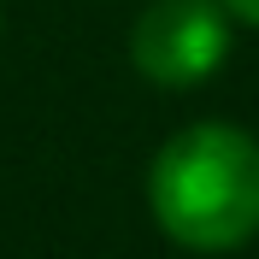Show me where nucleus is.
I'll use <instances>...</instances> for the list:
<instances>
[{
    "instance_id": "nucleus-1",
    "label": "nucleus",
    "mask_w": 259,
    "mask_h": 259,
    "mask_svg": "<svg viewBox=\"0 0 259 259\" xmlns=\"http://www.w3.org/2000/svg\"><path fill=\"white\" fill-rule=\"evenodd\" d=\"M147 212L189 253H236L259 236V136L224 118L171 130L147 165Z\"/></svg>"
},
{
    "instance_id": "nucleus-2",
    "label": "nucleus",
    "mask_w": 259,
    "mask_h": 259,
    "mask_svg": "<svg viewBox=\"0 0 259 259\" xmlns=\"http://www.w3.org/2000/svg\"><path fill=\"white\" fill-rule=\"evenodd\" d=\"M230 59V12L218 0H153L130 24V65L153 89H200Z\"/></svg>"
},
{
    "instance_id": "nucleus-3",
    "label": "nucleus",
    "mask_w": 259,
    "mask_h": 259,
    "mask_svg": "<svg viewBox=\"0 0 259 259\" xmlns=\"http://www.w3.org/2000/svg\"><path fill=\"white\" fill-rule=\"evenodd\" d=\"M230 12V24H247V30H259V0H218Z\"/></svg>"
}]
</instances>
